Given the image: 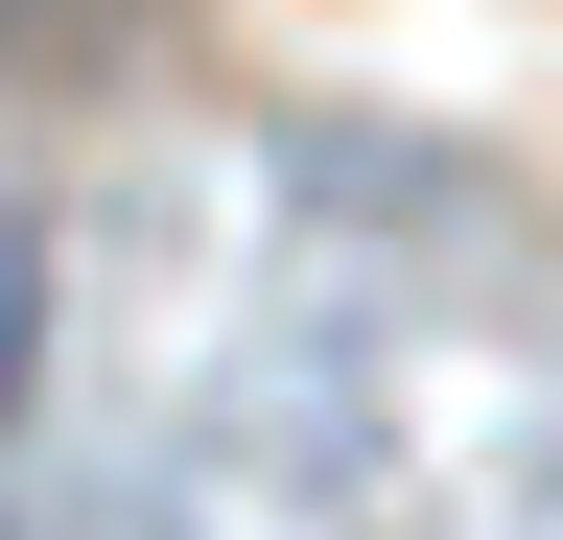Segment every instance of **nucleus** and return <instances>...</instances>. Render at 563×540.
<instances>
[{"label":"nucleus","mask_w":563,"mask_h":540,"mask_svg":"<svg viewBox=\"0 0 563 540\" xmlns=\"http://www.w3.org/2000/svg\"><path fill=\"white\" fill-rule=\"evenodd\" d=\"M24 376H47V258L0 235V470H24Z\"/></svg>","instance_id":"nucleus-1"},{"label":"nucleus","mask_w":563,"mask_h":540,"mask_svg":"<svg viewBox=\"0 0 563 540\" xmlns=\"http://www.w3.org/2000/svg\"><path fill=\"white\" fill-rule=\"evenodd\" d=\"M118 24V0H0V47H95Z\"/></svg>","instance_id":"nucleus-2"}]
</instances>
